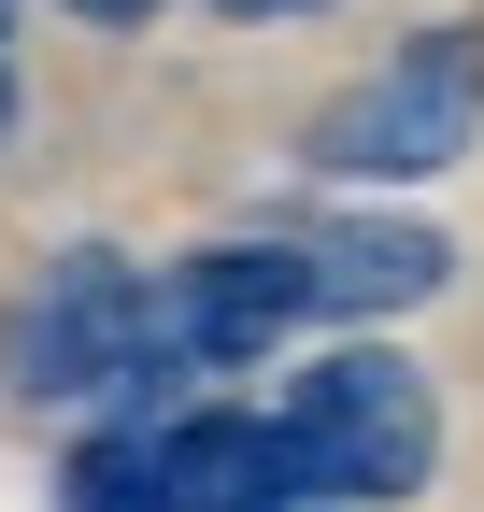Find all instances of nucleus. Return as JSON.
Segmentation results:
<instances>
[{
	"instance_id": "obj_8",
	"label": "nucleus",
	"mask_w": 484,
	"mask_h": 512,
	"mask_svg": "<svg viewBox=\"0 0 484 512\" xmlns=\"http://www.w3.org/2000/svg\"><path fill=\"white\" fill-rule=\"evenodd\" d=\"M72 15H100V29H143V15H157V0H72Z\"/></svg>"
},
{
	"instance_id": "obj_7",
	"label": "nucleus",
	"mask_w": 484,
	"mask_h": 512,
	"mask_svg": "<svg viewBox=\"0 0 484 512\" xmlns=\"http://www.w3.org/2000/svg\"><path fill=\"white\" fill-rule=\"evenodd\" d=\"M214 15H242V29H271V15H328V0H214Z\"/></svg>"
},
{
	"instance_id": "obj_6",
	"label": "nucleus",
	"mask_w": 484,
	"mask_h": 512,
	"mask_svg": "<svg viewBox=\"0 0 484 512\" xmlns=\"http://www.w3.org/2000/svg\"><path fill=\"white\" fill-rule=\"evenodd\" d=\"M299 256H314V313H342V328H385V313L456 285V242L428 214H328L299 228Z\"/></svg>"
},
{
	"instance_id": "obj_2",
	"label": "nucleus",
	"mask_w": 484,
	"mask_h": 512,
	"mask_svg": "<svg viewBox=\"0 0 484 512\" xmlns=\"http://www.w3.org/2000/svg\"><path fill=\"white\" fill-rule=\"evenodd\" d=\"M271 413H285L299 498H328V512H399V498H428V470H442V399H428V370L385 356V342L314 356Z\"/></svg>"
},
{
	"instance_id": "obj_9",
	"label": "nucleus",
	"mask_w": 484,
	"mask_h": 512,
	"mask_svg": "<svg viewBox=\"0 0 484 512\" xmlns=\"http://www.w3.org/2000/svg\"><path fill=\"white\" fill-rule=\"evenodd\" d=\"M0 128H15V72H0Z\"/></svg>"
},
{
	"instance_id": "obj_1",
	"label": "nucleus",
	"mask_w": 484,
	"mask_h": 512,
	"mask_svg": "<svg viewBox=\"0 0 484 512\" xmlns=\"http://www.w3.org/2000/svg\"><path fill=\"white\" fill-rule=\"evenodd\" d=\"M0 384L43 413H171V342H157V271L114 242H57L0 313Z\"/></svg>"
},
{
	"instance_id": "obj_3",
	"label": "nucleus",
	"mask_w": 484,
	"mask_h": 512,
	"mask_svg": "<svg viewBox=\"0 0 484 512\" xmlns=\"http://www.w3.org/2000/svg\"><path fill=\"white\" fill-rule=\"evenodd\" d=\"M470 143H484V29H470V15L385 43L371 72L299 128V157H314L328 185H428V171H456Z\"/></svg>"
},
{
	"instance_id": "obj_5",
	"label": "nucleus",
	"mask_w": 484,
	"mask_h": 512,
	"mask_svg": "<svg viewBox=\"0 0 484 512\" xmlns=\"http://www.w3.org/2000/svg\"><path fill=\"white\" fill-rule=\"evenodd\" d=\"M299 456H285V413H157V512H285Z\"/></svg>"
},
{
	"instance_id": "obj_10",
	"label": "nucleus",
	"mask_w": 484,
	"mask_h": 512,
	"mask_svg": "<svg viewBox=\"0 0 484 512\" xmlns=\"http://www.w3.org/2000/svg\"><path fill=\"white\" fill-rule=\"evenodd\" d=\"M285 512H328V498H285Z\"/></svg>"
},
{
	"instance_id": "obj_4",
	"label": "nucleus",
	"mask_w": 484,
	"mask_h": 512,
	"mask_svg": "<svg viewBox=\"0 0 484 512\" xmlns=\"http://www.w3.org/2000/svg\"><path fill=\"white\" fill-rule=\"evenodd\" d=\"M314 313V256L299 242H200L186 271H157V342L171 370H257Z\"/></svg>"
}]
</instances>
